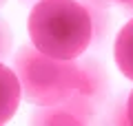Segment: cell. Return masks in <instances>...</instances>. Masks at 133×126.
I'll use <instances>...</instances> for the list:
<instances>
[{
	"label": "cell",
	"instance_id": "obj_1",
	"mask_svg": "<svg viewBox=\"0 0 133 126\" xmlns=\"http://www.w3.org/2000/svg\"><path fill=\"white\" fill-rule=\"evenodd\" d=\"M27 29L33 47L60 60H78L95 38V20L78 0L36 2Z\"/></svg>",
	"mask_w": 133,
	"mask_h": 126
},
{
	"label": "cell",
	"instance_id": "obj_2",
	"mask_svg": "<svg viewBox=\"0 0 133 126\" xmlns=\"http://www.w3.org/2000/svg\"><path fill=\"white\" fill-rule=\"evenodd\" d=\"M14 71L20 80L22 100L33 106H49L66 100L82 82V64L42 53L33 44H24L14 58Z\"/></svg>",
	"mask_w": 133,
	"mask_h": 126
},
{
	"label": "cell",
	"instance_id": "obj_3",
	"mask_svg": "<svg viewBox=\"0 0 133 126\" xmlns=\"http://www.w3.org/2000/svg\"><path fill=\"white\" fill-rule=\"evenodd\" d=\"M98 104L80 93L69 95L66 100L49 106H40L31 115L33 124H89L93 122Z\"/></svg>",
	"mask_w": 133,
	"mask_h": 126
},
{
	"label": "cell",
	"instance_id": "obj_4",
	"mask_svg": "<svg viewBox=\"0 0 133 126\" xmlns=\"http://www.w3.org/2000/svg\"><path fill=\"white\" fill-rule=\"evenodd\" d=\"M20 102H22V89H20V80L14 66L0 62V124L14 117Z\"/></svg>",
	"mask_w": 133,
	"mask_h": 126
},
{
	"label": "cell",
	"instance_id": "obj_5",
	"mask_svg": "<svg viewBox=\"0 0 133 126\" xmlns=\"http://www.w3.org/2000/svg\"><path fill=\"white\" fill-rule=\"evenodd\" d=\"M113 58L118 69L122 71V75L133 82V20H129L120 29L118 38H115V47H113Z\"/></svg>",
	"mask_w": 133,
	"mask_h": 126
},
{
	"label": "cell",
	"instance_id": "obj_6",
	"mask_svg": "<svg viewBox=\"0 0 133 126\" xmlns=\"http://www.w3.org/2000/svg\"><path fill=\"white\" fill-rule=\"evenodd\" d=\"M9 44H11V31H9V27H7V24L0 20V58L7 55V51H9Z\"/></svg>",
	"mask_w": 133,
	"mask_h": 126
},
{
	"label": "cell",
	"instance_id": "obj_7",
	"mask_svg": "<svg viewBox=\"0 0 133 126\" xmlns=\"http://www.w3.org/2000/svg\"><path fill=\"white\" fill-rule=\"evenodd\" d=\"M127 122L133 124V91H131V95L127 100Z\"/></svg>",
	"mask_w": 133,
	"mask_h": 126
},
{
	"label": "cell",
	"instance_id": "obj_8",
	"mask_svg": "<svg viewBox=\"0 0 133 126\" xmlns=\"http://www.w3.org/2000/svg\"><path fill=\"white\" fill-rule=\"evenodd\" d=\"M111 2H118V5H122L124 9H131L133 11V0H111Z\"/></svg>",
	"mask_w": 133,
	"mask_h": 126
},
{
	"label": "cell",
	"instance_id": "obj_9",
	"mask_svg": "<svg viewBox=\"0 0 133 126\" xmlns=\"http://www.w3.org/2000/svg\"><path fill=\"white\" fill-rule=\"evenodd\" d=\"M5 2H7V0H0V7H5Z\"/></svg>",
	"mask_w": 133,
	"mask_h": 126
}]
</instances>
